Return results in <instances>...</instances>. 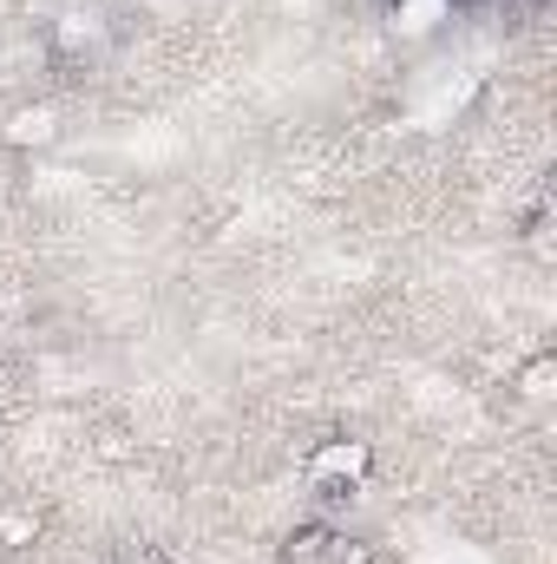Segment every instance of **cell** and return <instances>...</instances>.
Returning <instances> with one entry per match:
<instances>
[{
	"instance_id": "1",
	"label": "cell",
	"mask_w": 557,
	"mask_h": 564,
	"mask_svg": "<svg viewBox=\"0 0 557 564\" xmlns=\"http://www.w3.org/2000/svg\"><path fill=\"white\" fill-rule=\"evenodd\" d=\"M368 479H374V440H361V433H328L302 459V486L315 499H354Z\"/></svg>"
},
{
	"instance_id": "2",
	"label": "cell",
	"mask_w": 557,
	"mask_h": 564,
	"mask_svg": "<svg viewBox=\"0 0 557 564\" xmlns=\"http://www.w3.org/2000/svg\"><path fill=\"white\" fill-rule=\"evenodd\" d=\"M276 564H374V552H368L348 525H335V519H302V525L282 539Z\"/></svg>"
},
{
	"instance_id": "3",
	"label": "cell",
	"mask_w": 557,
	"mask_h": 564,
	"mask_svg": "<svg viewBox=\"0 0 557 564\" xmlns=\"http://www.w3.org/2000/svg\"><path fill=\"white\" fill-rule=\"evenodd\" d=\"M46 40H53V53H59V59H92V53L106 46V20L73 7V13H59V20H53V33H46Z\"/></svg>"
},
{
	"instance_id": "4",
	"label": "cell",
	"mask_w": 557,
	"mask_h": 564,
	"mask_svg": "<svg viewBox=\"0 0 557 564\" xmlns=\"http://www.w3.org/2000/svg\"><path fill=\"white\" fill-rule=\"evenodd\" d=\"M0 139L13 144V151H40V144L59 139V112L53 106H13L7 126H0Z\"/></svg>"
},
{
	"instance_id": "5",
	"label": "cell",
	"mask_w": 557,
	"mask_h": 564,
	"mask_svg": "<svg viewBox=\"0 0 557 564\" xmlns=\"http://www.w3.org/2000/svg\"><path fill=\"white\" fill-rule=\"evenodd\" d=\"M512 394L525 401V408H545L557 394V355H532L525 368H518V381H512Z\"/></svg>"
},
{
	"instance_id": "6",
	"label": "cell",
	"mask_w": 557,
	"mask_h": 564,
	"mask_svg": "<svg viewBox=\"0 0 557 564\" xmlns=\"http://www.w3.org/2000/svg\"><path fill=\"white\" fill-rule=\"evenodd\" d=\"M40 539V512L33 506H0V545L7 552H26Z\"/></svg>"
},
{
	"instance_id": "7",
	"label": "cell",
	"mask_w": 557,
	"mask_h": 564,
	"mask_svg": "<svg viewBox=\"0 0 557 564\" xmlns=\"http://www.w3.org/2000/svg\"><path fill=\"white\" fill-rule=\"evenodd\" d=\"M525 243H532L538 257H551V210H545V204H538V210L525 217Z\"/></svg>"
}]
</instances>
